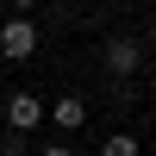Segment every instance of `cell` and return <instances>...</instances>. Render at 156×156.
I'll return each instance as SVG.
<instances>
[{
	"label": "cell",
	"mask_w": 156,
	"mask_h": 156,
	"mask_svg": "<svg viewBox=\"0 0 156 156\" xmlns=\"http://www.w3.org/2000/svg\"><path fill=\"white\" fill-rule=\"evenodd\" d=\"M100 156H144V144H137L131 131H112L106 144H100Z\"/></svg>",
	"instance_id": "5b68a950"
},
{
	"label": "cell",
	"mask_w": 156,
	"mask_h": 156,
	"mask_svg": "<svg viewBox=\"0 0 156 156\" xmlns=\"http://www.w3.org/2000/svg\"><path fill=\"white\" fill-rule=\"evenodd\" d=\"M44 94H31V87H19V94H6V131H37V125H44Z\"/></svg>",
	"instance_id": "3957f363"
},
{
	"label": "cell",
	"mask_w": 156,
	"mask_h": 156,
	"mask_svg": "<svg viewBox=\"0 0 156 156\" xmlns=\"http://www.w3.org/2000/svg\"><path fill=\"white\" fill-rule=\"evenodd\" d=\"M0 56H6V62L37 56V19H19V12H12V19L0 25Z\"/></svg>",
	"instance_id": "7a4b0ae2"
},
{
	"label": "cell",
	"mask_w": 156,
	"mask_h": 156,
	"mask_svg": "<svg viewBox=\"0 0 156 156\" xmlns=\"http://www.w3.org/2000/svg\"><path fill=\"white\" fill-rule=\"evenodd\" d=\"M50 125H56V131L87 125V100H81V94H56V100H50Z\"/></svg>",
	"instance_id": "277c9868"
},
{
	"label": "cell",
	"mask_w": 156,
	"mask_h": 156,
	"mask_svg": "<svg viewBox=\"0 0 156 156\" xmlns=\"http://www.w3.org/2000/svg\"><path fill=\"white\" fill-rule=\"evenodd\" d=\"M0 156H25V137L19 131H0Z\"/></svg>",
	"instance_id": "8992f818"
},
{
	"label": "cell",
	"mask_w": 156,
	"mask_h": 156,
	"mask_svg": "<svg viewBox=\"0 0 156 156\" xmlns=\"http://www.w3.org/2000/svg\"><path fill=\"white\" fill-rule=\"evenodd\" d=\"M100 62H106L112 87H119V81H131V75L144 69V37H131V31H112L106 44H100Z\"/></svg>",
	"instance_id": "6da1fadb"
},
{
	"label": "cell",
	"mask_w": 156,
	"mask_h": 156,
	"mask_svg": "<svg viewBox=\"0 0 156 156\" xmlns=\"http://www.w3.org/2000/svg\"><path fill=\"white\" fill-rule=\"evenodd\" d=\"M150 156H156V150H150Z\"/></svg>",
	"instance_id": "ba28073f"
},
{
	"label": "cell",
	"mask_w": 156,
	"mask_h": 156,
	"mask_svg": "<svg viewBox=\"0 0 156 156\" xmlns=\"http://www.w3.org/2000/svg\"><path fill=\"white\" fill-rule=\"evenodd\" d=\"M37 156H75V150H69V144H62V137H50V144H44V150H37Z\"/></svg>",
	"instance_id": "52a82bcc"
}]
</instances>
